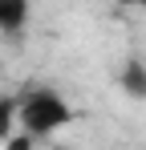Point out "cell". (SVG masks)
I'll return each mask as SVG.
<instances>
[{"label": "cell", "mask_w": 146, "mask_h": 150, "mask_svg": "<svg viewBox=\"0 0 146 150\" xmlns=\"http://www.w3.org/2000/svg\"><path fill=\"white\" fill-rule=\"evenodd\" d=\"M69 122H73V105L57 89H28V93H21V130L33 134L37 142L61 134Z\"/></svg>", "instance_id": "obj_1"}, {"label": "cell", "mask_w": 146, "mask_h": 150, "mask_svg": "<svg viewBox=\"0 0 146 150\" xmlns=\"http://www.w3.org/2000/svg\"><path fill=\"white\" fill-rule=\"evenodd\" d=\"M21 130V93H0V142Z\"/></svg>", "instance_id": "obj_2"}, {"label": "cell", "mask_w": 146, "mask_h": 150, "mask_svg": "<svg viewBox=\"0 0 146 150\" xmlns=\"http://www.w3.org/2000/svg\"><path fill=\"white\" fill-rule=\"evenodd\" d=\"M28 8H33V0H0V28L21 33L28 25Z\"/></svg>", "instance_id": "obj_3"}, {"label": "cell", "mask_w": 146, "mask_h": 150, "mask_svg": "<svg viewBox=\"0 0 146 150\" xmlns=\"http://www.w3.org/2000/svg\"><path fill=\"white\" fill-rule=\"evenodd\" d=\"M122 89H126L130 98H146V65H142V57H130V61H126V69H122Z\"/></svg>", "instance_id": "obj_4"}, {"label": "cell", "mask_w": 146, "mask_h": 150, "mask_svg": "<svg viewBox=\"0 0 146 150\" xmlns=\"http://www.w3.org/2000/svg\"><path fill=\"white\" fill-rule=\"evenodd\" d=\"M122 4H130V8H142V12H146V0H122Z\"/></svg>", "instance_id": "obj_5"}]
</instances>
